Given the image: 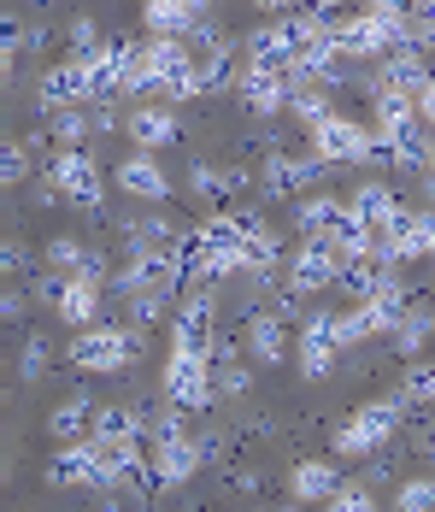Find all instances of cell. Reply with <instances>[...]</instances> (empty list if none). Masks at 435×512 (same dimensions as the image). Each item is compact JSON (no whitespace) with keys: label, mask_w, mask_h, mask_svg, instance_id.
I'll return each instance as SVG.
<instances>
[{"label":"cell","mask_w":435,"mask_h":512,"mask_svg":"<svg viewBox=\"0 0 435 512\" xmlns=\"http://www.w3.org/2000/svg\"><path fill=\"white\" fill-rule=\"evenodd\" d=\"M165 401L189 412H206L218 401V383H212V348H194V342H171L165 359Z\"/></svg>","instance_id":"6da1fadb"},{"label":"cell","mask_w":435,"mask_h":512,"mask_svg":"<svg viewBox=\"0 0 435 512\" xmlns=\"http://www.w3.org/2000/svg\"><path fill=\"white\" fill-rule=\"evenodd\" d=\"M400 412H406V395L400 401H365L336 430V454L341 460H371L377 448H388V436L400 430Z\"/></svg>","instance_id":"7a4b0ae2"},{"label":"cell","mask_w":435,"mask_h":512,"mask_svg":"<svg viewBox=\"0 0 435 512\" xmlns=\"http://www.w3.org/2000/svg\"><path fill=\"white\" fill-rule=\"evenodd\" d=\"M130 354H136V336L118 330V324H83L77 342H71V365H77V371H100V377L124 371Z\"/></svg>","instance_id":"3957f363"},{"label":"cell","mask_w":435,"mask_h":512,"mask_svg":"<svg viewBox=\"0 0 435 512\" xmlns=\"http://www.w3.org/2000/svg\"><path fill=\"white\" fill-rule=\"evenodd\" d=\"M312 148L330 159V165H365V159H371V148H377V136H371L359 118H341V112H330V118H318V124H312Z\"/></svg>","instance_id":"277c9868"},{"label":"cell","mask_w":435,"mask_h":512,"mask_svg":"<svg viewBox=\"0 0 435 512\" xmlns=\"http://www.w3.org/2000/svg\"><path fill=\"white\" fill-rule=\"evenodd\" d=\"M336 271H341V254L324 242V236H306L300 248H294L289 259V289L306 301V295H324L330 283H336Z\"/></svg>","instance_id":"5b68a950"},{"label":"cell","mask_w":435,"mask_h":512,"mask_svg":"<svg viewBox=\"0 0 435 512\" xmlns=\"http://www.w3.org/2000/svg\"><path fill=\"white\" fill-rule=\"evenodd\" d=\"M48 171H53V183L65 189V201H71V206L100 212V165L83 154V148H65V154H53Z\"/></svg>","instance_id":"8992f818"},{"label":"cell","mask_w":435,"mask_h":512,"mask_svg":"<svg viewBox=\"0 0 435 512\" xmlns=\"http://www.w3.org/2000/svg\"><path fill=\"white\" fill-rule=\"evenodd\" d=\"M336 354H341L336 312H306V324H300V371L318 383V377L336 371Z\"/></svg>","instance_id":"52a82bcc"},{"label":"cell","mask_w":435,"mask_h":512,"mask_svg":"<svg viewBox=\"0 0 435 512\" xmlns=\"http://www.w3.org/2000/svg\"><path fill=\"white\" fill-rule=\"evenodd\" d=\"M147 460H153V471L165 477V489H183L194 471L206 465V442H194V436H171V442H153V436H147Z\"/></svg>","instance_id":"ba28073f"},{"label":"cell","mask_w":435,"mask_h":512,"mask_svg":"<svg viewBox=\"0 0 435 512\" xmlns=\"http://www.w3.org/2000/svg\"><path fill=\"white\" fill-rule=\"evenodd\" d=\"M289 95H294L289 71H277V65H247L242 71V101L253 118H277L289 106Z\"/></svg>","instance_id":"9c48e42d"},{"label":"cell","mask_w":435,"mask_h":512,"mask_svg":"<svg viewBox=\"0 0 435 512\" xmlns=\"http://www.w3.org/2000/svg\"><path fill=\"white\" fill-rule=\"evenodd\" d=\"M48 483L53 489H100V465H95V442H59L48 460Z\"/></svg>","instance_id":"30bf717a"},{"label":"cell","mask_w":435,"mask_h":512,"mask_svg":"<svg viewBox=\"0 0 435 512\" xmlns=\"http://www.w3.org/2000/svg\"><path fill=\"white\" fill-rule=\"evenodd\" d=\"M95 101V77H89V59H65V65H48L42 71V106H83Z\"/></svg>","instance_id":"8fae6325"},{"label":"cell","mask_w":435,"mask_h":512,"mask_svg":"<svg viewBox=\"0 0 435 512\" xmlns=\"http://www.w3.org/2000/svg\"><path fill=\"white\" fill-rule=\"evenodd\" d=\"M247 354L259 359V365H283L289 359V318L277 307L247 312Z\"/></svg>","instance_id":"7c38bea8"},{"label":"cell","mask_w":435,"mask_h":512,"mask_svg":"<svg viewBox=\"0 0 435 512\" xmlns=\"http://www.w3.org/2000/svg\"><path fill=\"white\" fill-rule=\"evenodd\" d=\"M324 171H330V159L318 154V148H312V154H294V159L277 154L271 171H265V189H271V195H300V189H312Z\"/></svg>","instance_id":"4fadbf2b"},{"label":"cell","mask_w":435,"mask_h":512,"mask_svg":"<svg viewBox=\"0 0 435 512\" xmlns=\"http://www.w3.org/2000/svg\"><path fill=\"white\" fill-rule=\"evenodd\" d=\"M100 283H106V277L71 271V277H65V289H59V301H53V312H59L65 324H77V330H83V324H95V318H100Z\"/></svg>","instance_id":"5bb4252c"},{"label":"cell","mask_w":435,"mask_h":512,"mask_svg":"<svg viewBox=\"0 0 435 512\" xmlns=\"http://www.w3.org/2000/svg\"><path fill=\"white\" fill-rule=\"evenodd\" d=\"M430 77H435V65L424 59V48H412V42L388 48L383 53V71H377V83H394V89H406V95H418Z\"/></svg>","instance_id":"9a60e30c"},{"label":"cell","mask_w":435,"mask_h":512,"mask_svg":"<svg viewBox=\"0 0 435 512\" xmlns=\"http://www.w3.org/2000/svg\"><path fill=\"white\" fill-rule=\"evenodd\" d=\"M171 342H194V348H212V295L194 283L183 289V307H177V324H171Z\"/></svg>","instance_id":"2e32d148"},{"label":"cell","mask_w":435,"mask_h":512,"mask_svg":"<svg viewBox=\"0 0 435 512\" xmlns=\"http://www.w3.org/2000/svg\"><path fill=\"white\" fill-rule=\"evenodd\" d=\"M124 130H130V142L136 148H165V142H177V112L171 106H136V112H124Z\"/></svg>","instance_id":"e0dca14e"},{"label":"cell","mask_w":435,"mask_h":512,"mask_svg":"<svg viewBox=\"0 0 435 512\" xmlns=\"http://www.w3.org/2000/svg\"><path fill=\"white\" fill-rule=\"evenodd\" d=\"M242 183H247V171L218 177V171H212V165H200V159L189 165V189L206 201V212H230V206H236V195H242Z\"/></svg>","instance_id":"ac0fdd59"},{"label":"cell","mask_w":435,"mask_h":512,"mask_svg":"<svg viewBox=\"0 0 435 512\" xmlns=\"http://www.w3.org/2000/svg\"><path fill=\"white\" fill-rule=\"evenodd\" d=\"M118 189L124 195H136V201H165V171H159V159L136 148V154L118 165Z\"/></svg>","instance_id":"d6986e66"},{"label":"cell","mask_w":435,"mask_h":512,"mask_svg":"<svg viewBox=\"0 0 435 512\" xmlns=\"http://www.w3.org/2000/svg\"><path fill=\"white\" fill-rule=\"evenodd\" d=\"M336 489H341V477H336V465L330 460H300L294 465V477H289V495L294 501H336Z\"/></svg>","instance_id":"ffe728a7"},{"label":"cell","mask_w":435,"mask_h":512,"mask_svg":"<svg viewBox=\"0 0 435 512\" xmlns=\"http://www.w3.org/2000/svg\"><path fill=\"white\" fill-rule=\"evenodd\" d=\"M48 430H53V442H83V436L95 430V401H89V395H65V401L53 407Z\"/></svg>","instance_id":"44dd1931"},{"label":"cell","mask_w":435,"mask_h":512,"mask_svg":"<svg viewBox=\"0 0 435 512\" xmlns=\"http://www.w3.org/2000/svg\"><path fill=\"white\" fill-rule=\"evenodd\" d=\"M388 254H394V259H424V254H435L424 212H400V218H394V230H388Z\"/></svg>","instance_id":"7402d4cb"},{"label":"cell","mask_w":435,"mask_h":512,"mask_svg":"<svg viewBox=\"0 0 435 512\" xmlns=\"http://www.w3.org/2000/svg\"><path fill=\"white\" fill-rule=\"evenodd\" d=\"M353 212H359L371 230H383V236H388V230H394V218H400L406 206L394 201V189H383V183H365V189L353 195Z\"/></svg>","instance_id":"603a6c76"},{"label":"cell","mask_w":435,"mask_h":512,"mask_svg":"<svg viewBox=\"0 0 435 512\" xmlns=\"http://www.w3.org/2000/svg\"><path fill=\"white\" fill-rule=\"evenodd\" d=\"M430 330H435L430 307H406V312H400V324L388 330V336H394V354H400V359H412L418 348H424V342H430Z\"/></svg>","instance_id":"cb8c5ba5"},{"label":"cell","mask_w":435,"mask_h":512,"mask_svg":"<svg viewBox=\"0 0 435 512\" xmlns=\"http://www.w3.org/2000/svg\"><path fill=\"white\" fill-rule=\"evenodd\" d=\"M242 259H247V277H253V271H265V277H271V265L283 259L277 230H271V224H253V230L242 236Z\"/></svg>","instance_id":"d4e9b609"},{"label":"cell","mask_w":435,"mask_h":512,"mask_svg":"<svg viewBox=\"0 0 435 512\" xmlns=\"http://www.w3.org/2000/svg\"><path fill=\"white\" fill-rule=\"evenodd\" d=\"M212 383H218V401H242L253 389V371L242 365V354H212Z\"/></svg>","instance_id":"484cf974"},{"label":"cell","mask_w":435,"mask_h":512,"mask_svg":"<svg viewBox=\"0 0 435 512\" xmlns=\"http://www.w3.org/2000/svg\"><path fill=\"white\" fill-rule=\"evenodd\" d=\"M341 212H347L341 201H330V195H312V201L294 212V224H300V236H330V230L341 224Z\"/></svg>","instance_id":"4316f807"},{"label":"cell","mask_w":435,"mask_h":512,"mask_svg":"<svg viewBox=\"0 0 435 512\" xmlns=\"http://www.w3.org/2000/svg\"><path fill=\"white\" fill-rule=\"evenodd\" d=\"M124 242H130V254H147V248H171L177 230H171L159 212H147V218H136V224H124Z\"/></svg>","instance_id":"83f0119b"},{"label":"cell","mask_w":435,"mask_h":512,"mask_svg":"<svg viewBox=\"0 0 435 512\" xmlns=\"http://www.w3.org/2000/svg\"><path fill=\"white\" fill-rule=\"evenodd\" d=\"M147 418L130 407H95V430L89 436H106V442H124V436H142Z\"/></svg>","instance_id":"f1b7e54d"},{"label":"cell","mask_w":435,"mask_h":512,"mask_svg":"<svg viewBox=\"0 0 435 512\" xmlns=\"http://www.w3.org/2000/svg\"><path fill=\"white\" fill-rule=\"evenodd\" d=\"M142 24H147V36H183L194 24V12L189 6H171V0H147Z\"/></svg>","instance_id":"f546056e"},{"label":"cell","mask_w":435,"mask_h":512,"mask_svg":"<svg viewBox=\"0 0 435 512\" xmlns=\"http://www.w3.org/2000/svg\"><path fill=\"white\" fill-rule=\"evenodd\" d=\"M48 130L65 142V148H77L89 130H95V112H83V106H53V118H48Z\"/></svg>","instance_id":"4dcf8cb0"},{"label":"cell","mask_w":435,"mask_h":512,"mask_svg":"<svg viewBox=\"0 0 435 512\" xmlns=\"http://www.w3.org/2000/svg\"><path fill=\"white\" fill-rule=\"evenodd\" d=\"M330 83H318V89H306V83H294V95H289V112H294V124H318V118H330V95H324Z\"/></svg>","instance_id":"1f68e13d"},{"label":"cell","mask_w":435,"mask_h":512,"mask_svg":"<svg viewBox=\"0 0 435 512\" xmlns=\"http://www.w3.org/2000/svg\"><path fill=\"white\" fill-rule=\"evenodd\" d=\"M42 259H48L53 271H65V277H71V271H83V265H89V248H83V242H71V236H53L48 248H42Z\"/></svg>","instance_id":"d6a6232c"},{"label":"cell","mask_w":435,"mask_h":512,"mask_svg":"<svg viewBox=\"0 0 435 512\" xmlns=\"http://www.w3.org/2000/svg\"><path fill=\"white\" fill-rule=\"evenodd\" d=\"M400 395H406V407H435V365H412Z\"/></svg>","instance_id":"836d02e7"},{"label":"cell","mask_w":435,"mask_h":512,"mask_svg":"<svg viewBox=\"0 0 435 512\" xmlns=\"http://www.w3.org/2000/svg\"><path fill=\"white\" fill-rule=\"evenodd\" d=\"M394 507L400 512H430L435 507V477H412V483H400Z\"/></svg>","instance_id":"e575fe53"},{"label":"cell","mask_w":435,"mask_h":512,"mask_svg":"<svg viewBox=\"0 0 435 512\" xmlns=\"http://www.w3.org/2000/svg\"><path fill=\"white\" fill-rule=\"evenodd\" d=\"M18 377H24V383H42V377H48V342H42V336L24 342V354H18Z\"/></svg>","instance_id":"d590c367"},{"label":"cell","mask_w":435,"mask_h":512,"mask_svg":"<svg viewBox=\"0 0 435 512\" xmlns=\"http://www.w3.org/2000/svg\"><path fill=\"white\" fill-rule=\"evenodd\" d=\"M100 48H106V36L95 30V18H71V53L77 59H95Z\"/></svg>","instance_id":"8d00e7d4"},{"label":"cell","mask_w":435,"mask_h":512,"mask_svg":"<svg viewBox=\"0 0 435 512\" xmlns=\"http://www.w3.org/2000/svg\"><path fill=\"white\" fill-rule=\"evenodd\" d=\"M330 507H336V512H371V507H377V495H371V477H365V483H341Z\"/></svg>","instance_id":"74e56055"},{"label":"cell","mask_w":435,"mask_h":512,"mask_svg":"<svg viewBox=\"0 0 435 512\" xmlns=\"http://www.w3.org/2000/svg\"><path fill=\"white\" fill-rule=\"evenodd\" d=\"M0 177H6V183H24V177H30V142H12V148H6Z\"/></svg>","instance_id":"f35d334b"},{"label":"cell","mask_w":435,"mask_h":512,"mask_svg":"<svg viewBox=\"0 0 435 512\" xmlns=\"http://www.w3.org/2000/svg\"><path fill=\"white\" fill-rule=\"evenodd\" d=\"M406 42H412V48H424V53L435 48V12H418V18H406Z\"/></svg>","instance_id":"ab89813d"},{"label":"cell","mask_w":435,"mask_h":512,"mask_svg":"<svg viewBox=\"0 0 435 512\" xmlns=\"http://www.w3.org/2000/svg\"><path fill=\"white\" fill-rule=\"evenodd\" d=\"M24 265H30L24 242H6V248H0V271H24Z\"/></svg>","instance_id":"60d3db41"},{"label":"cell","mask_w":435,"mask_h":512,"mask_svg":"<svg viewBox=\"0 0 435 512\" xmlns=\"http://www.w3.org/2000/svg\"><path fill=\"white\" fill-rule=\"evenodd\" d=\"M24 312H30V301H24V295H18V289H12V295H6V301H0V318H6V324H18V318H24Z\"/></svg>","instance_id":"b9f144b4"},{"label":"cell","mask_w":435,"mask_h":512,"mask_svg":"<svg viewBox=\"0 0 435 512\" xmlns=\"http://www.w3.org/2000/svg\"><path fill=\"white\" fill-rule=\"evenodd\" d=\"M418 112L430 118V130H435V77H430V83H424V89H418Z\"/></svg>","instance_id":"7bdbcfd3"},{"label":"cell","mask_w":435,"mask_h":512,"mask_svg":"<svg viewBox=\"0 0 435 512\" xmlns=\"http://www.w3.org/2000/svg\"><path fill=\"white\" fill-rule=\"evenodd\" d=\"M95 130H100V136H106V130H118V112H112V106H95Z\"/></svg>","instance_id":"ee69618b"},{"label":"cell","mask_w":435,"mask_h":512,"mask_svg":"<svg viewBox=\"0 0 435 512\" xmlns=\"http://www.w3.org/2000/svg\"><path fill=\"white\" fill-rule=\"evenodd\" d=\"M406 6V18H418V12H435V0H400Z\"/></svg>","instance_id":"f6af8a7d"},{"label":"cell","mask_w":435,"mask_h":512,"mask_svg":"<svg viewBox=\"0 0 435 512\" xmlns=\"http://www.w3.org/2000/svg\"><path fill=\"white\" fill-rule=\"evenodd\" d=\"M259 12H289V0H253Z\"/></svg>","instance_id":"bcb514c9"},{"label":"cell","mask_w":435,"mask_h":512,"mask_svg":"<svg viewBox=\"0 0 435 512\" xmlns=\"http://www.w3.org/2000/svg\"><path fill=\"white\" fill-rule=\"evenodd\" d=\"M424 224H430V248H435V212H424Z\"/></svg>","instance_id":"7dc6e473"},{"label":"cell","mask_w":435,"mask_h":512,"mask_svg":"<svg viewBox=\"0 0 435 512\" xmlns=\"http://www.w3.org/2000/svg\"><path fill=\"white\" fill-rule=\"evenodd\" d=\"M365 6H400V0H365Z\"/></svg>","instance_id":"c3c4849f"},{"label":"cell","mask_w":435,"mask_h":512,"mask_svg":"<svg viewBox=\"0 0 435 512\" xmlns=\"http://www.w3.org/2000/svg\"><path fill=\"white\" fill-rule=\"evenodd\" d=\"M430 171H435V148H430Z\"/></svg>","instance_id":"681fc988"}]
</instances>
